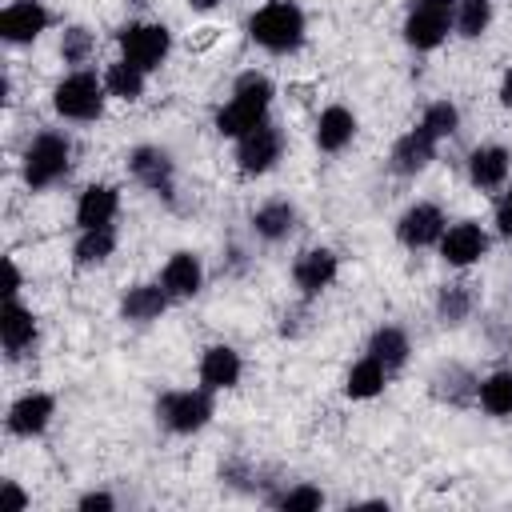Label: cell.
I'll list each match as a JSON object with an SVG mask.
<instances>
[{
  "label": "cell",
  "mask_w": 512,
  "mask_h": 512,
  "mask_svg": "<svg viewBox=\"0 0 512 512\" xmlns=\"http://www.w3.org/2000/svg\"><path fill=\"white\" fill-rule=\"evenodd\" d=\"M308 36V16L296 0H264L248 16V40L272 56H292L300 52Z\"/></svg>",
  "instance_id": "1"
},
{
  "label": "cell",
  "mask_w": 512,
  "mask_h": 512,
  "mask_svg": "<svg viewBox=\"0 0 512 512\" xmlns=\"http://www.w3.org/2000/svg\"><path fill=\"white\" fill-rule=\"evenodd\" d=\"M272 96H276V88H272V80H268L264 72H244V76H236L232 96H228V100L220 104V112H216V132L228 136V140H240L244 132L260 128V124L268 120Z\"/></svg>",
  "instance_id": "2"
},
{
  "label": "cell",
  "mask_w": 512,
  "mask_h": 512,
  "mask_svg": "<svg viewBox=\"0 0 512 512\" xmlns=\"http://www.w3.org/2000/svg\"><path fill=\"white\" fill-rule=\"evenodd\" d=\"M68 168H72V140H68V132H56V128L36 132L20 156V180L32 192L60 184L68 176Z\"/></svg>",
  "instance_id": "3"
},
{
  "label": "cell",
  "mask_w": 512,
  "mask_h": 512,
  "mask_svg": "<svg viewBox=\"0 0 512 512\" xmlns=\"http://www.w3.org/2000/svg\"><path fill=\"white\" fill-rule=\"evenodd\" d=\"M104 100H108V88H104V76L88 72V68H72L64 80H56L52 88V108L60 120H72V124H88V120H100L104 112Z\"/></svg>",
  "instance_id": "4"
},
{
  "label": "cell",
  "mask_w": 512,
  "mask_h": 512,
  "mask_svg": "<svg viewBox=\"0 0 512 512\" xmlns=\"http://www.w3.org/2000/svg\"><path fill=\"white\" fill-rule=\"evenodd\" d=\"M212 416H216V400L204 384L200 388H172V392L156 396V420L172 436H192V432L208 428Z\"/></svg>",
  "instance_id": "5"
},
{
  "label": "cell",
  "mask_w": 512,
  "mask_h": 512,
  "mask_svg": "<svg viewBox=\"0 0 512 512\" xmlns=\"http://www.w3.org/2000/svg\"><path fill=\"white\" fill-rule=\"evenodd\" d=\"M456 24V0H408L404 12V44L416 52H432L448 40Z\"/></svg>",
  "instance_id": "6"
},
{
  "label": "cell",
  "mask_w": 512,
  "mask_h": 512,
  "mask_svg": "<svg viewBox=\"0 0 512 512\" xmlns=\"http://www.w3.org/2000/svg\"><path fill=\"white\" fill-rule=\"evenodd\" d=\"M116 44L124 60L140 64L144 72H156L172 52V32L160 20H128L124 28H116Z\"/></svg>",
  "instance_id": "7"
},
{
  "label": "cell",
  "mask_w": 512,
  "mask_h": 512,
  "mask_svg": "<svg viewBox=\"0 0 512 512\" xmlns=\"http://www.w3.org/2000/svg\"><path fill=\"white\" fill-rule=\"evenodd\" d=\"M280 156H284V128L272 124V120H264L260 128H252V132H244L236 140L240 176H264V172H272L280 164Z\"/></svg>",
  "instance_id": "8"
},
{
  "label": "cell",
  "mask_w": 512,
  "mask_h": 512,
  "mask_svg": "<svg viewBox=\"0 0 512 512\" xmlns=\"http://www.w3.org/2000/svg\"><path fill=\"white\" fill-rule=\"evenodd\" d=\"M128 176L140 188H148L152 196L172 200V192H176V160L160 144H136L128 152Z\"/></svg>",
  "instance_id": "9"
},
{
  "label": "cell",
  "mask_w": 512,
  "mask_h": 512,
  "mask_svg": "<svg viewBox=\"0 0 512 512\" xmlns=\"http://www.w3.org/2000/svg\"><path fill=\"white\" fill-rule=\"evenodd\" d=\"M444 228H448L444 208L432 204V200H416V204H408V208L400 212V220H396V240H400L404 248L416 252V248H432V244H440Z\"/></svg>",
  "instance_id": "10"
},
{
  "label": "cell",
  "mask_w": 512,
  "mask_h": 512,
  "mask_svg": "<svg viewBox=\"0 0 512 512\" xmlns=\"http://www.w3.org/2000/svg\"><path fill=\"white\" fill-rule=\"evenodd\" d=\"M436 248H440V260L448 268H472V264H480L488 256L492 236L476 220H460V224H448L444 228V236H440Z\"/></svg>",
  "instance_id": "11"
},
{
  "label": "cell",
  "mask_w": 512,
  "mask_h": 512,
  "mask_svg": "<svg viewBox=\"0 0 512 512\" xmlns=\"http://www.w3.org/2000/svg\"><path fill=\"white\" fill-rule=\"evenodd\" d=\"M52 416H56V396H52V392H24V396H16V400L8 404L4 428H8V436H16V440H36V436L48 432Z\"/></svg>",
  "instance_id": "12"
},
{
  "label": "cell",
  "mask_w": 512,
  "mask_h": 512,
  "mask_svg": "<svg viewBox=\"0 0 512 512\" xmlns=\"http://www.w3.org/2000/svg\"><path fill=\"white\" fill-rule=\"evenodd\" d=\"M340 276V256L332 248H304L296 260H292V284L300 288L304 300H316L320 292H328Z\"/></svg>",
  "instance_id": "13"
},
{
  "label": "cell",
  "mask_w": 512,
  "mask_h": 512,
  "mask_svg": "<svg viewBox=\"0 0 512 512\" xmlns=\"http://www.w3.org/2000/svg\"><path fill=\"white\" fill-rule=\"evenodd\" d=\"M0 340H4V352L8 360H20L36 348L40 340V320L28 304H20V296L4 300V312H0Z\"/></svg>",
  "instance_id": "14"
},
{
  "label": "cell",
  "mask_w": 512,
  "mask_h": 512,
  "mask_svg": "<svg viewBox=\"0 0 512 512\" xmlns=\"http://www.w3.org/2000/svg\"><path fill=\"white\" fill-rule=\"evenodd\" d=\"M436 148H440V140H436L424 124H416V128H408V132L392 144L388 168H392L396 176H420V172L436 160Z\"/></svg>",
  "instance_id": "15"
},
{
  "label": "cell",
  "mask_w": 512,
  "mask_h": 512,
  "mask_svg": "<svg viewBox=\"0 0 512 512\" xmlns=\"http://www.w3.org/2000/svg\"><path fill=\"white\" fill-rule=\"evenodd\" d=\"M48 24H52V12L40 0H12L0 12V36L8 44H32L48 32Z\"/></svg>",
  "instance_id": "16"
},
{
  "label": "cell",
  "mask_w": 512,
  "mask_h": 512,
  "mask_svg": "<svg viewBox=\"0 0 512 512\" xmlns=\"http://www.w3.org/2000/svg\"><path fill=\"white\" fill-rule=\"evenodd\" d=\"M196 376H200V384H204L208 392H228V388L240 384L244 360H240V352H236L232 344H208V348L200 352Z\"/></svg>",
  "instance_id": "17"
},
{
  "label": "cell",
  "mask_w": 512,
  "mask_h": 512,
  "mask_svg": "<svg viewBox=\"0 0 512 512\" xmlns=\"http://www.w3.org/2000/svg\"><path fill=\"white\" fill-rule=\"evenodd\" d=\"M508 172H512V152L504 144H476L468 152V180H472V188L496 192V188L508 184Z\"/></svg>",
  "instance_id": "18"
},
{
  "label": "cell",
  "mask_w": 512,
  "mask_h": 512,
  "mask_svg": "<svg viewBox=\"0 0 512 512\" xmlns=\"http://www.w3.org/2000/svg\"><path fill=\"white\" fill-rule=\"evenodd\" d=\"M160 284H164V292L172 300H192L204 288V264H200V256L188 252V248L172 252L164 260V268H160Z\"/></svg>",
  "instance_id": "19"
},
{
  "label": "cell",
  "mask_w": 512,
  "mask_h": 512,
  "mask_svg": "<svg viewBox=\"0 0 512 512\" xmlns=\"http://www.w3.org/2000/svg\"><path fill=\"white\" fill-rule=\"evenodd\" d=\"M312 140H316V148L328 152V156L344 152V148L356 140V112L344 108V104H328V108L316 116V132H312Z\"/></svg>",
  "instance_id": "20"
},
{
  "label": "cell",
  "mask_w": 512,
  "mask_h": 512,
  "mask_svg": "<svg viewBox=\"0 0 512 512\" xmlns=\"http://www.w3.org/2000/svg\"><path fill=\"white\" fill-rule=\"evenodd\" d=\"M252 232L264 240V244H280V240H288L292 232H296V224H300V212H296V204L292 200H284V196H276V200H264L256 212H252Z\"/></svg>",
  "instance_id": "21"
},
{
  "label": "cell",
  "mask_w": 512,
  "mask_h": 512,
  "mask_svg": "<svg viewBox=\"0 0 512 512\" xmlns=\"http://www.w3.org/2000/svg\"><path fill=\"white\" fill-rule=\"evenodd\" d=\"M172 296L164 292V284H132L124 296H120V316L128 324H156L164 312H168Z\"/></svg>",
  "instance_id": "22"
},
{
  "label": "cell",
  "mask_w": 512,
  "mask_h": 512,
  "mask_svg": "<svg viewBox=\"0 0 512 512\" xmlns=\"http://www.w3.org/2000/svg\"><path fill=\"white\" fill-rule=\"evenodd\" d=\"M120 212V192L112 184H88L76 200V228H104Z\"/></svg>",
  "instance_id": "23"
},
{
  "label": "cell",
  "mask_w": 512,
  "mask_h": 512,
  "mask_svg": "<svg viewBox=\"0 0 512 512\" xmlns=\"http://www.w3.org/2000/svg\"><path fill=\"white\" fill-rule=\"evenodd\" d=\"M368 356H376L392 376L408 364V356H412V340H408V332L400 328V324H380L372 336H368V348H364Z\"/></svg>",
  "instance_id": "24"
},
{
  "label": "cell",
  "mask_w": 512,
  "mask_h": 512,
  "mask_svg": "<svg viewBox=\"0 0 512 512\" xmlns=\"http://www.w3.org/2000/svg\"><path fill=\"white\" fill-rule=\"evenodd\" d=\"M388 380H392V372L376 360V356H360L352 368H348V376H344V396L348 400H376L384 388H388Z\"/></svg>",
  "instance_id": "25"
},
{
  "label": "cell",
  "mask_w": 512,
  "mask_h": 512,
  "mask_svg": "<svg viewBox=\"0 0 512 512\" xmlns=\"http://www.w3.org/2000/svg\"><path fill=\"white\" fill-rule=\"evenodd\" d=\"M428 384H432V396L436 400H444V404H468V400H476L480 376H472L464 364H440Z\"/></svg>",
  "instance_id": "26"
},
{
  "label": "cell",
  "mask_w": 512,
  "mask_h": 512,
  "mask_svg": "<svg viewBox=\"0 0 512 512\" xmlns=\"http://www.w3.org/2000/svg\"><path fill=\"white\" fill-rule=\"evenodd\" d=\"M116 252V228L104 224V228H80L76 244H72V264L76 268H100L108 264Z\"/></svg>",
  "instance_id": "27"
},
{
  "label": "cell",
  "mask_w": 512,
  "mask_h": 512,
  "mask_svg": "<svg viewBox=\"0 0 512 512\" xmlns=\"http://www.w3.org/2000/svg\"><path fill=\"white\" fill-rule=\"evenodd\" d=\"M144 84H148V72L140 68V64H132V60H112L108 68H104V88H108V96L112 100H124V104H136L140 96H144Z\"/></svg>",
  "instance_id": "28"
},
{
  "label": "cell",
  "mask_w": 512,
  "mask_h": 512,
  "mask_svg": "<svg viewBox=\"0 0 512 512\" xmlns=\"http://www.w3.org/2000/svg\"><path fill=\"white\" fill-rule=\"evenodd\" d=\"M476 404H480L488 416H496V420L512 416V368L488 372V376L476 384Z\"/></svg>",
  "instance_id": "29"
},
{
  "label": "cell",
  "mask_w": 512,
  "mask_h": 512,
  "mask_svg": "<svg viewBox=\"0 0 512 512\" xmlns=\"http://www.w3.org/2000/svg\"><path fill=\"white\" fill-rule=\"evenodd\" d=\"M472 308H476V292H472V284H464V280L444 284V288L436 292V320H440L444 328L464 324V320L472 316Z\"/></svg>",
  "instance_id": "30"
},
{
  "label": "cell",
  "mask_w": 512,
  "mask_h": 512,
  "mask_svg": "<svg viewBox=\"0 0 512 512\" xmlns=\"http://www.w3.org/2000/svg\"><path fill=\"white\" fill-rule=\"evenodd\" d=\"M488 24H492V0H456V24H452L456 36L476 40L488 32Z\"/></svg>",
  "instance_id": "31"
},
{
  "label": "cell",
  "mask_w": 512,
  "mask_h": 512,
  "mask_svg": "<svg viewBox=\"0 0 512 512\" xmlns=\"http://www.w3.org/2000/svg\"><path fill=\"white\" fill-rule=\"evenodd\" d=\"M92 52H96V36H92L84 24H68V28L60 32V60H64L68 68H84V64L92 60Z\"/></svg>",
  "instance_id": "32"
},
{
  "label": "cell",
  "mask_w": 512,
  "mask_h": 512,
  "mask_svg": "<svg viewBox=\"0 0 512 512\" xmlns=\"http://www.w3.org/2000/svg\"><path fill=\"white\" fill-rule=\"evenodd\" d=\"M420 124H424L436 140H452V136L460 132V108H456L452 100H432V104L424 108Z\"/></svg>",
  "instance_id": "33"
},
{
  "label": "cell",
  "mask_w": 512,
  "mask_h": 512,
  "mask_svg": "<svg viewBox=\"0 0 512 512\" xmlns=\"http://www.w3.org/2000/svg\"><path fill=\"white\" fill-rule=\"evenodd\" d=\"M272 504L284 512H316V508H324V492L316 484L300 480V484H288L280 496H272Z\"/></svg>",
  "instance_id": "34"
},
{
  "label": "cell",
  "mask_w": 512,
  "mask_h": 512,
  "mask_svg": "<svg viewBox=\"0 0 512 512\" xmlns=\"http://www.w3.org/2000/svg\"><path fill=\"white\" fill-rule=\"evenodd\" d=\"M0 500H4V508H8V512H24V508L32 504V496H28L16 480H0Z\"/></svg>",
  "instance_id": "35"
},
{
  "label": "cell",
  "mask_w": 512,
  "mask_h": 512,
  "mask_svg": "<svg viewBox=\"0 0 512 512\" xmlns=\"http://www.w3.org/2000/svg\"><path fill=\"white\" fill-rule=\"evenodd\" d=\"M76 508H80V512H112V508H116V496L104 492V488H92V492H84V496L76 500Z\"/></svg>",
  "instance_id": "36"
},
{
  "label": "cell",
  "mask_w": 512,
  "mask_h": 512,
  "mask_svg": "<svg viewBox=\"0 0 512 512\" xmlns=\"http://www.w3.org/2000/svg\"><path fill=\"white\" fill-rule=\"evenodd\" d=\"M496 232H500L504 240H512V184L504 188V196H500V204H496Z\"/></svg>",
  "instance_id": "37"
},
{
  "label": "cell",
  "mask_w": 512,
  "mask_h": 512,
  "mask_svg": "<svg viewBox=\"0 0 512 512\" xmlns=\"http://www.w3.org/2000/svg\"><path fill=\"white\" fill-rule=\"evenodd\" d=\"M20 284H24V276H20V268H16V260L8 256V260H4V300H12V296H20Z\"/></svg>",
  "instance_id": "38"
},
{
  "label": "cell",
  "mask_w": 512,
  "mask_h": 512,
  "mask_svg": "<svg viewBox=\"0 0 512 512\" xmlns=\"http://www.w3.org/2000/svg\"><path fill=\"white\" fill-rule=\"evenodd\" d=\"M500 104H504V108L512 112V68H508V72L500 76Z\"/></svg>",
  "instance_id": "39"
},
{
  "label": "cell",
  "mask_w": 512,
  "mask_h": 512,
  "mask_svg": "<svg viewBox=\"0 0 512 512\" xmlns=\"http://www.w3.org/2000/svg\"><path fill=\"white\" fill-rule=\"evenodd\" d=\"M216 4H220V0H188V8H192V12H212Z\"/></svg>",
  "instance_id": "40"
}]
</instances>
